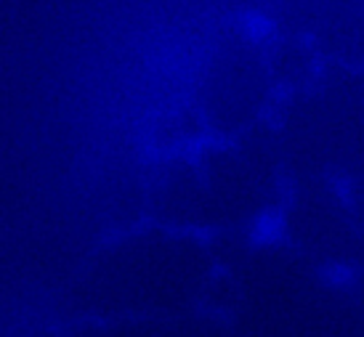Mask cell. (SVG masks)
<instances>
[{"label":"cell","mask_w":364,"mask_h":337,"mask_svg":"<svg viewBox=\"0 0 364 337\" xmlns=\"http://www.w3.org/2000/svg\"><path fill=\"white\" fill-rule=\"evenodd\" d=\"M194 237H165V250L117 252L90 282L93 321L168 319L205 313L210 265Z\"/></svg>","instance_id":"1"},{"label":"cell","mask_w":364,"mask_h":337,"mask_svg":"<svg viewBox=\"0 0 364 337\" xmlns=\"http://www.w3.org/2000/svg\"><path fill=\"white\" fill-rule=\"evenodd\" d=\"M237 27L242 32V38H248L253 43H263L274 35V21L263 11H242Z\"/></svg>","instance_id":"3"},{"label":"cell","mask_w":364,"mask_h":337,"mask_svg":"<svg viewBox=\"0 0 364 337\" xmlns=\"http://www.w3.org/2000/svg\"><path fill=\"white\" fill-rule=\"evenodd\" d=\"M83 337H231L207 313L168 319H128V321H93Z\"/></svg>","instance_id":"2"}]
</instances>
